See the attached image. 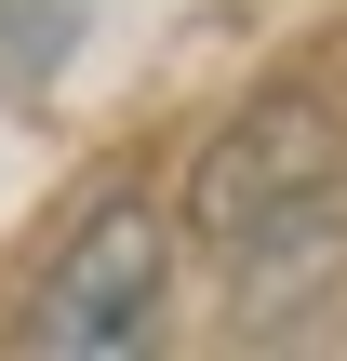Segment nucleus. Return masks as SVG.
Masks as SVG:
<instances>
[{"instance_id":"nucleus-1","label":"nucleus","mask_w":347,"mask_h":361,"mask_svg":"<svg viewBox=\"0 0 347 361\" xmlns=\"http://www.w3.org/2000/svg\"><path fill=\"white\" fill-rule=\"evenodd\" d=\"M334 228H347V121H334V94H308V80L254 94V107L187 161V241H201L241 295L321 268Z\"/></svg>"},{"instance_id":"nucleus-2","label":"nucleus","mask_w":347,"mask_h":361,"mask_svg":"<svg viewBox=\"0 0 347 361\" xmlns=\"http://www.w3.org/2000/svg\"><path fill=\"white\" fill-rule=\"evenodd\" d=\"M160 308H174V214L147 188H94L80 228L53 241L40 295H27V348L40 361H134V348H160Z\"/></svg>"}]
</instances>
